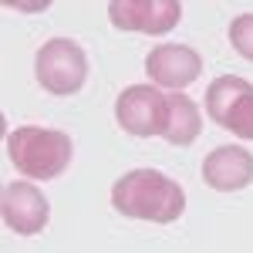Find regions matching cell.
I'll use <instances>...</instances> for the list:
<instances>
[{"mask_svg": "<svg viewBox=\"0 0 253 253\" xmlns=\"http://www.w3.org/2000/svg\"><path fill=\"white\" fill-rule=\"evenodd\" d=\"M112 206L128 219L175 223L186 210V193L159 169H128L112 186Z\"/></svg>", "mask_w": 253, "mask_h": 253, "instance_id": "obj_1", "label": "cell"}, {"mask_svg": "<svg viewBox=\"0 0 253 253\" xmlns=\"http://www.w3.org/2000/svg\"><path fill=\"white\" fill-rule=\"evenodd\" d=\"M7 156L27 179H58L75 156V142L61 128L20 125L7 135Z\"/></svg>", "mask_w": 253, "mask_h": 253, "instance_id": "obj_2", "label": "cell"}, {"mask_svg": "<svg viewBox=\"0 0 253 253\" xmlns=\"http://www.w3.org/2000/svg\"><path fill=\"white\" fill-rule=\"evenodd\" d=\"M34 75H38V84L51 95H78L88 78V54L78 41L51 38L38 47Z\"/></svg>", "mask_w": 253, "mask_h": 253, "instance_id": "obj_3", "label": "cell"}, {"mask_svg": "<svg viewBox=\"0 0 253 253\" xmlns=\"http://www.w3.org/2000/svg\"><path fill=\"white\" fill-rule=\"evenodd\" d=\"M115 122L122 132H128L135 138L166 135L169 95L159 91L156 84H128L115 98Z\"/></svg>", "mask_w": 253, "mask_h": 253, "instance_id": "obj_4", "label": "cell"}, {"mask_svg": "<svg viewBox=\"0 0 253 253\" xmlns=\"http://www.w3.org/2000/svg\"><path fill=\"white\" fill-rule=\"evenodd\" d=\"M206 112L236 138H253V84L236 75H219L206 88Z\"/></svg>", "mask_w": 253, "mask_h": 253, "instance_id": "obj_5", "label": "cell"}, {"mask_svg": "<svg viewBox=\"0 0 253 253\" xmlns=\"http://www.w3.org/2000/svg\"><path fill=\"white\" fill-rule=\"evenodd\" d=\"M182 17V7L175 0H115L108 3V20L118 31L135 34H169Z\"/></svg>", "mask_w": 253, "mask_h": 253, "instance_id": "obj_6", "label": "cell"}, {"mask_svg": "<svg viewBox=\"0 0 253 253\" xmlns=\"http://www.w3.org/2000/svg\"><path fill=\"white\" fill-rule=\"evenodd\" d=\"M0 213H3V223L20 236H34L47 226L51 219V206H47V196L41 193L34 182H24V179H14L3 186V196H0Z\"/></svg>", "mask_w": 253, "mask_h": 253, "instance_id": "obj_7", "label": "cell"}, {"mask_svg": "<svg viewBox=\"0 0 253 253\" xmlns=\"http://www.w3.org/2000/svg\"><path fill=\"white\" fill-rule=\"evenodd\" d=\"M145 75L152 84H162L169 91H182L203 75V58L186 44H159L145 54Z\"/></svg>", "mask_w": 253, "mask_h": 253, "instance_id": "obj_8", "label": "cell"}, {"mask_svg": "<svg viewBox=\"0 0 253 253\" xmlns=\"http://www.w3.org/2000/svg\"><path fill=\"white\" fill-rule=\"evenodd\" d=\"M203 182L216 193H236L253 182V152L247 145H219L203 159Z\"/></svg>", "mask_w": 253, "mask_h": 253, "instance_id": "obj_9", "label": "cell"}, {"mask_svg": "<svg viewBox=\"0 0 253 253\" xmlns=\"http://www.w3.org/2000/svg\"><path fill=\"white\" fill-rule=\"evenodd\" d=\"M203 132V112L186 91H169V122H166V142L172 145H193Z\"/></svg>", "mask_w": 253, "mask_h": 253, "instance_id": "obj_10", "label": "cell"}, {"mask_svg": "<svg viewBox=\"0 0 253 253\" xmlns=\"http://www.w3.org/2000/svg\"><path fill=\"white\" fill-rule=\"evenodd\" d=\"M230 44L236 47V54L253 61V14L233 17V24H230Z\"/></svg>", "mask_w": 253, "mask_h": 253, "instance_id": "obj_11", "label": "cell"}]
</instances>
